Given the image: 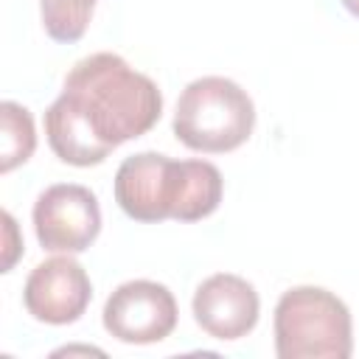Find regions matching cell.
<instances>
[{
    "label": "cell",
    "instance_id": "1",
    "mask_svg": "<svg viewBox=\"0 0 359 359\" xmlns=\"http://www.w3.org/2000/svg\"><path fill=\"white\" fill-rule=\"evenodd\" d=\"M160 115L163 95L146 73L118 53H93L65 76L62 95L45 109V135L62 163L90 168L146 135Z\"/></svg>",
    "mask_w": 359,
    "mask_h": 359
},
{
    "label": "cell",
    "instance_id": "2",
    "mask_svg": "<svg viewBox=\"0 0 359 359\" xmlns=\"http://www.w3.org/2000/svg\"><path fill=\"white\" fill-rule=\"evenodd\" d=\"M222 174L208 160H171L160 151L126 157L115 171V202L135 222H196L222 202Z\"/></svg>",
    "mask_w": 359,
    "mask_h": 359
},
{
    "label": "cell",
    "instance_id": "3",
    "mask_svg": "<svg viewBox=\"0 0 359 359\" xmlns=\"http://www.w3.org/2000/svg\"><path fill=\"white\" fill-rule=\"evenodd\" d=\"M353 323L348 306L323 286H294L275 306V353L280 359H348Z\"/></svg>",
    "mask_w": 359,
    "mask_h": 359
},
{
    "label": "cell",
    "instance_id": "4",
    "mask_svg": "<svg viewBox=\"0 0 359 359\" xmlns=\"http://www.w3.org/2000/svg\"><path fill=\"white\" fill-rule=\"evenodd\" d=\"M255 129V107L247 90L224 76L191 81L174 112V135L194 151L224 154L247 143Z\"/></svg>",
    "mask_w": 359,
    "mask_h": 359
},
{
    "label": "cell",
    "instance_id": "5",
    "mask_svg": "<svg viewBox=\"0 0 359 359\" xmlns=\"http://www.w3.org/2000/svg\"><path fill=\"white\" fill-rule=\"evenodd\" d=\"M34 230L50 252H84L101 233V208L90 188L59 182L34 202Z\"/></svg>",
    "mask_w": 359,
    "mask_h": 359
},
{
    "label": "cell",
    "instance_id": "6",
    "mask_svg": "<svg viewBox=\"0 0 359 359\" xmlns=\"http://www.w3.org/2000/svg\"><path fill=\"white\" fill-rule=\"evenodd\" d=\"M104 328L129 345H151L177 328V300L157 280H126L104 303Z\"/></svg>",
    "mask_w": 359,
    "mask_h": 359
},
{
    "label": "cell",
    "instance_id": "7",
    "mask_svg": "<svg viewBox=\"0 0 359 359\" xmlns=\"http://www.w3.org/2000/svg\"><path fill=\"white\" fill-rule=\"evenodd\" d=\"M93 297V283L79 261L67 255L48 258L36 264L25 280L22 303L28 314L48 325L76 323Z\"/></svg>",
    "mask_w": 359,
    "mask_h": 359
},
{
    "label": "cell",
    "instance_id": "8",
    "mask_svg": "<svg viewBox=\"0 0 359 359\" xmlns=\"http://www.w3.org/2000/svg\"><path fill=\"white\" fill-rule=\"evenodd\" d=\"M261 300L250 280L219 272L199 283L194 294V320L213 339H241L258 323Z\"/></svg>",
    "mask_w": 359,
    "mask_h": 359
},
{
    "label": "cell",
    "instance_id": "9",
    "mask_svg": "<svg viewBox=\"0 0 359 359\" xmlns=\"http://www.w3.org/2000/svg\"><path fill=\"white\" fill-rule=\"evenodd\" d=\"M36 149L31 112L17 101L0 104V171L8 174L22 165Z\"/></svg>",
    "mask_w": 359,
    "mask_h": 359
},
{
    "label": "cell",
    "instance_id": "10",
    "mask_svg": "<svg viewBox=\"0 0 359 359\" xmlns=\"http://www.w3.org/2000/svg\"><path fill=\"white\" fill-rule=\"evenodd\" d=\"M95 0H39L42 25L56 42H79L90 25Z\"/></svg>",
    "mask_w": 359,
    "mask_h": 359
},
{
    "label": "cell",
    "instance_id": "11",
    "mask_svg": "<svg viewBox=\"0 0 359 359\" xmlns=\"http://www.w3.org/2000/svg\"><path fill=\"white\" fill-rule=\"evenodd\" d=\"M3 224H6V255H3V272H8L17 261V255L22 252V241H17V224L11 219V213H3Z\"/></svg>",
    "mask_w": 359,
    "mask_h": 359
},
{
    "label": "cell",
    "instance_id": "12",
    "mask_svg": "<svg viewBox=\"0 0 359 359\" xmlns=\"http://www.w3.org/2000/svg\"><path fill=\"white\" fill-rule=\"evenodd\" d=\"M342 6H345L353 17H359V0H342Z\"/></svg>",
    "mask_w": 359,
    "mask_h": 359
}]
</instances>
